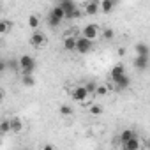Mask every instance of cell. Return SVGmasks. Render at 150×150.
<instances>
[{
	"label": "cell",
	"mask_w": 150,
	"mask_h": 150,
	"mask_svg": "<svg viewBox=\"0 0 150 150\" xmlns=\"http://www.w3.org/2000/svg\"><path fill=\"white\" fill-rule=\"evenodd\" d=\"M103 39H106V41H111L113 37H115V32H113V28H103Z\"/></svg>",
	"instance_id": "obj_21"
},
{
	"label": "cell",
	"mask_w": 150,
	"mask_h": 150,
	"mask_svg": "<svg viewBox=\"0 0 150 150\" xmlns=\"http://www.w3.org/2000/svg\"><path fill=\"white\" fill-rule=\"evenodd\" d=\"M139 148H141V139L138 136H134L127 143H122V150H139Z\"/></svg>",
	"instance_id": "obj_10"
},
{
	"label": "cell",
	"mask_w": 150,
	"mask_h": 150,
	"mask_svg": "<svg viewBox=\"0 0 150 150\" xmlns=\"http://www.w3.org/2000/svg\"><path fill=\"white\" fill-rule=\"evenodd\" d=\"M58 113H60L62 117H71V115H72V108L67 106V104H62V106L58 108Z\"/></svg>",
	"instance_id": "obj_20"
},
{
	"label": "cell",
	"mask_w": 150,
	"mask_h": 150,
	"mask_svg": "<svg viewBox=\"0 0 150 150\" xmlns=\"http://www.w3.org/2000/svg\"><path fill=\"white\" fill-rule=\"evenodd\" d=\"M13 28V21H9V20H0V34H7L9 30Z\"/></svg>",
	"instance_id": "obj_18"
},
{
	"label": "cell",
	"mask_w": 150,
	"mask_h": 150,
	"mask_svg": "<svg viewBox=\"0 0 150 150\" xmlns=\"http://www.w3.org/2000/svg\"><path fill=\"white\" fill-rule=\"evenodd\" d=\"M101 11V2H96V0H88L85 4V14L92 16V14H97Z\"/></svg>",
	"instance_id": "obj_8"
},
{
	"label": "cell",
	"mask_w": 150,
	"mask_h": 150,
	"mask_svg": "<svg viewBox=\"0 0 150 150\" xmlns=\"http://www.w3.org/2000/svg\"><path fill=\"white\" fill-rule=\"evenodd\" d=\"M0 131H2V134H7L11 131V122L9 120H2V124H0Z\"/></svg>",
	"instance_id": "obj_24"
},
{
	"label": "cell",
	"mask_w": 150,
	"mask_h": 150,
	"mask_svg": "<svg viewBox=\"0 0 150 150\" xmlns=\"http://www.w3.org/2000/svg\"><path fill=\"white\" fill-rule=\"evenodd\" d=\"M108 90H110V87H108V85H99V87H97V90H96V96L104 97V96L108 94Z\"/></svg>",
	"instance_id": "obj_23"
},
{
	"label": "cell",
	"mask_w": 150,
	"mask_h": 150,
	"mask_svg": "<svg viewBox=\"0 0 150 150\" xmlns=\"http://www.w3.org/2000/svg\"><path fill=\"white\" fill-rule=\"evenodd\" d=\"M27 23H28V28H34V30L37 32V28H39V25H41V20H39L37 14H30Z\"/></svg>",
	"instance_id": "obj_17"
},
{
	"label": "cell",
	"mask_w": 150,
	"mask_h": 150,
	"mask_svg": "<svg viewBox=\"0 0 150 150\" xmlns=\"http://www.w3.org/2000/svg\"><path fill=\"white\" fill-rule=\"evenodd\" d=\"M80 16H81V11H80V9H76V13L72 14V18H80Z\"/></svg>",
	"instance_id": "obj_28"
},
{
	"label": "cell",
	"mask_w": 150,
	"mask_h": 150,
	"mask_svg": "<svg viewBox=\"0 0 150 150\" xmlns=\"http://www.w3.org/2000/svg\"><path fill=\"white\" fill-rule=\"evenodd\" d=\"M134 50H136V57H150V48L145 42H138Z\"/></svg>",
	"instance_id": "obj_14"
},
{
	"label": "cell",
	"mask_w": 150,
	"mask_h": 150,
	"mask_svg": "<svg viewBox=\"0 0 150 150\" xmlns=\"http://www.w3.org/2000/svg\"><path fill=\"white\" fill-rule=\"evenodd\" d=\"M92 41H88V39H85V37H78V42H76V51L80 53V55H85V53H88L90 50H92Z\"/></svg>",
	"instance_id": "obj_6"
},
{
	"label": "cell",
	"mask_w": 150,
	"mask_h": 150,
	"mask_svg": "<svg viewBox=\"0 0 150 150\" xmlns=\"http://www.w3.org/2000/svg\"><path fill=\"white\" fill-rule=\"evenodd\" d=\"M46 42H48V37L42 32H39V30L30 35V44L34 48H42V46H46Z\"/></svg>",
	"instance_id": "obj_5"
},
{
	"label": "cell",
	"mask_w": 150,
	"mask_h": 150,
	"mask_svg": "<svg viewBox=\"0 0 150 150\" xmlns=\"http://www.w3.org/2000/svg\"><path fill=\"white\" fill-rule=\"evenodd\" d=\"M58 6H60V7H62V11L65 13V18H67V20H71V18H72V14L76 13V4H74L72 0H64V2H60Z\"/></svg>",
	"instance_id": "obj_7"
},
{
	"label": "cell",
	"mask_w": 150,
	"mask_h": 150,
	"mask_svg": "<svg viewBox=\"0 0 150 150\" xmlns=\"http://www.w3.org/2000/svg\"><path fill=\"white\" fill-rule=\"evenodd\" d=\"M150 64V57H134L132 60V65L138 69V71H145Z\"/></svg>",
	"instance_id": "obj_9"
},
{
	"label": "cell",
	"mask_w": 150,
	"mask_h": 150,
	"mask_svg": "<svg viewBox=\"0 0 150 150\" xmlns=\"http://www.w3.org/2000/svg\"><path fill=\"white\" fill-rule=\"evenodd\" d=\"M23 85L25 87H34L35 85V80H34V76H23Z\"/></svg>",
	"instance_id": "obj_25"
},
{
	"label": "cell",
	"mask_w": 150,
	"mask_h": 150,
	"mask_svg": "<svg viewBox=\"0 0 150 150\" xmlns=\"http://www.w3.org/2000/svg\"><path fill=\"white\" fill-rule=\"evenodd\" d=\"M85 87H87V90H88V92H92V90H97V87H96V83H92V81H90V83H87Z\"/></svg>",
	"instance_id": "obj_26"
},
{
	"label": "cell",
	"mask_w": 150,
	"mask_h": 150,
	"mask_svg": "<svg viewBox=\"0 0 150 150\" xmlns=\"http://www.w3.org/2000/svg\"><path fill=\"white\" fill-rule=\"evenodd\" d=\"M42 150H55V146H53L51 143H46V145L42 146Z\"/></svg>",
	"instance_id": "obj_27"
},
{
	"label": "cell",
	"mask_w": 150,
	"mask_h": 150,
	"mask_svg": "<svg viewBox=\"0 0 150 150\" xmlns=\"http://www.w3.org/2000/svg\"><path fill=\"white\" fill-rule=\"evenodd\" d=\"M113 7H115L113 0H101V11L103 13H110V11H113Z\"/></svg>",
	"instance_id": "obj_19"
},
{
	"label": "cell",
	"mask_w": 150,
	"mask_h": 150,
	"mask_svg": "<svg viewBox=\"0 0 150 150\" xmlns=\"http://www.w3.org/2000/svg\"><path fill=\"white\" fill-rule=\"evenodd\" d=\"M124 74H125V69H124V65H122V64H117V65H113V67H111V71H110V78L115 81L117 78L124 76Z\"/></svg>",
	"instance_id": "obj_11"
},
{
	"label": "cell",
	"mask_w": 150,
	"mask_h": 150,
	"mask_svg": "<svg viewBox=\"0 0 150 150\" xmlns=\"http://www.w3.org/2000/svg\"><path fill=\"white\" fill-rule=\"evenodd\" d=\"M76 42H78V37L65 35V37H64V50H67V51H74V50H76Z\"/></svg>",
	"instance_id": "obj_12"
},
{
	"label": "cell",
	"mask_w": 150,
	"mask_h": 150,
	"mask_svg": "<svg viewBox=\"0 0 150 150\" xmlns=\"http://www.w3.org/2000/svg\"><path fill=\"white\" fill-rule=\"evenodd\" d=\"M145 143V146H146V150H150V139H146V141H143Z\"/></svg>",
	"instance_id": "obj_29"
},
{
	"label": "cell",
	"mask_w": 150,
	"mask_h": 150,
	"mask_svg": "<svg viewBox=\"0 0 150 150\" xmlns=\"http://www.w3.org/2000/svg\"><path fill=\"white\" fill-rule=\"evenodd\" d=\"M113 83L117 85V88H120V90H124V88H127V87L131 85V78L127 76V74H124V76H120V78H117V80H115Z\"/></svg>",
	"instance_id": "obj_15"
},
{
	"label": "cell",
	"mask_w": 150,
	"mask_h": 150,
	"mask_svg": "<svg viewBox=\"0 0 150 150\" xmlns=\"http://www.w3.org/2000/svg\"><path fill=\"white\" fill-rule=\"evenodd\" d=\"M62 20H65V13L62 11L60 6H55V7L50 11V14H48V23H50V27H58V25L62 23Z\"/></svg>",
	"instance_id": "obj_3"
},
{
	"label": "cell",
	"mask_w": 150,
	"mask_h": 150,
	"mask_svg": "<svg viewBox=\"0 0 150 150\" xmlns=\"http://www.w3.org/2000/svg\"><path fill=\"white\" fill-rule=\"evenodd\" d=\"M20 67H21L23 76H32L34 71H35V60H34V57H30V55H21V57H20Z\"/></svg>",
	"instance_id": "obj_1"
},
{
	"label": "cell",
	"mask_w": 150,
	"mask_h": 150,
	"mask_svg": "<svg viewBox=\"0 0 150 150\" xmlns=\"http://www.w3.org/2000/svg\"><path fill=\"white\" fill-rule=\"evenodd\" d=\"M103 106L101 104H94V106H90V115H94V117H99V115H103Z\"/></svg>",
	"instance_id": "obj_22"
},
{
	"label": "cell",
	"mask_w": 150,
	"mask_h": 150,
	"mask_svg": "<svg viewBox=\"0 0 150 150\" xmlns=\"http://www.w3.org/2000/svg\"><path fill=\"white\" fill-rule=\"evenodd\" d=\"M134 136H136V134H134V131H131V129H124V131L120 132V145H122V143L131 141Z\"/></svg>",
	"instance_id": "obj_16"
},
{
	"label": "cell",
	"mask_w": 150,
	"mask_h": 150,
	"mask_svg": "<svg viewBox=\"0 0 150 150\" xmlns=\"http://www.w3.org/2000/svg\"><path fill=\"white\" fill-rule=\"evenodd\" d=\"M88 97H90V92L87 90L85 85H76V87L71 90V99L76 101V103H80V104H85Z\"/></svg>",
	"instance_id": "obj_2"
},
{
	"label": "cell",
	"mask_w": 150,
	"mask_h": 150,
	"mask_svg": "<svg viewBox=\"0 0 150 150\" xmlns=\"http://www.w3.org/2000/svg\"><path fill=\"white\" fill-rule=\"evenodd\" d=\"M101 32H103V30H101L99 25H96V23H88V25H85V28L81 30V37H85V39H88V41L94 42V41L99 37Z\"/></svg>",
	"instance_id": "obj_4"
},
{
	"label": "cell",
	"mask_w": 150,
	"mask_h": 150,
	"mask_svg": "<svg viewBox=\"0 0 150 150\" xmlns=\"http://www.w3.org/2000/svg\"><path fill=\"white\" fill-rule=\"evenodd\" d=\"M9 122H11V131L13 132H21L23 131V120L20 117H11Z\"/></svg>",
	"instance_id": "obj_13"
}]
</instances>
